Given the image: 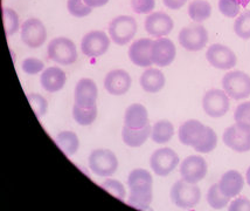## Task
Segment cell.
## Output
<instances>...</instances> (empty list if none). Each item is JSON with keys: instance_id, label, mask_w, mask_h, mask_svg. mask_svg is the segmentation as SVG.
<instances>
[{"instance_id": "obj_1", "label": "cell", "mask_w": 250, "mask_h": 211, "mask_svg": "<svg viewBox=\"0 0 250 211\" xmlns=\"http://www.w3.org/2000/svg\"><path fill=\"white\" fill-rule=\"evenodd\" d=\"M130 195L127 204L138 210H147L153 198L152 175L145 169H133L127 177Z\"/></svg>"}, {"instance_id": "obj_2", "label": "cell", "mask_w": 250, "mask_h": 211, "mask_svg": "<svg viewBox=\"0 0 250 211\" xmlns=\"http://www.w3.org/2000/svg\"><path fill=\"white\" fill-rule=\"evenodd\" d=\"M201 191L196 184L180 180L171 189V200L180 209H192L200 202Z\"/></svg>"}, {"instance_id": "obj_3", "label": "cell", "mask_w": 250, "mask_h": 211, "mask_svg": "<svg viewBox=\"0 0 250 211\" xmlns=\"http://www.w3.org/2000/svg\"><path fill=\"white\" fill-rule=\"evenodd\" d=\"M222 88L226 94L233 100H243L250 96V75L234 70L223 76Z\"/></svg>"}, {"instance_id": "obj_4", "label": "cell", "mask_w": 250, "mask_h": 211, "mask_svg": "<svg viewBox=\"0 0 250 211\" xmlns=\"http://www.w3.org/2000/svg\"><path fill=\"white\" fill-rule=\"evenodd\" d=\"M47 54L52 61L59 65L74 64L77 60V49L75 44L68 38H55L50 41L47 48Z\"/></svg>"}, {"instance_id": "obj_5", "label": "cell", "mask_w": 250, "mask_h": 211, "mask_svg": "<svg viewBox=\"0 0 250 211\" xmlns=\"http://www.w3.org/2000/svg\"><path fill=\"white\" fill-rule=\"evenodd\" d=\"M223 142L236 153L250 151V124L236 122L223 133Z\"/></svg>"}, {"instance_id": "obj_6", "label": "cell", "mask_w": 250, "mask_h": 211, "mask_svg": "<svg viewBox=\"0 0 250 211\" xmlns=\"http://www.w3.org/2000/svg\"><path fill=\"white\" fill-rule=\"evenodd\" d=\"M89 168L95 175L110 177L118 168V160L111 150L96 149L89 155Z\"/></svg>"}, {"instance_id": "obj_7", "label": "cell", "mask_w": 250, "mask_h": 211, "mask_svg": "<svg viewBox=\"0 0 250 211\" xmlns=\"http://www.w3.org/2000/svg\"><path fill=\"white\" fill-rule=\"evenodd\" d=\"M109 34L116 45L129 44L137 33V23L130 16L116 17L109 23Z\"/></svg>"}, {"instance_id": "obj_8", "label": "cell", "mask_w": 250, "mask_h": 211, "mask_svg": "<svg viewBox=\"0 0 250 211\" xmlns=\"http://www.w3.org/2000/svg\"><path fill=\"white\" fill-rule=\"evenodd\" d=\"M179 164V156L171 148H160L151 155L150 165L158 176L165 177Z\"/></svg>"}, {"instance_id": "obj_9", "label": "cell", "mask_w": 250, "mask_h": 211, "mask_svg": "<svg viewBox=\"0 0 250 211\" xmlns=\"http://www.w3.org/2000/svg\"><path fill=\"white\" fill-rule=\"evenodd\" d=\"M179 43L189 52H199L208 43V32L202 25H190L180 31Z\"/></svg>"}, {"instance_id": "obj_10", "label": "cell", "mask_w": 250, "mask_h": 211, "mask_svg": "<svg viewBox=\"0 0 250 211\" xmlns=\"http://www.w3.org/2000/svg\"><path fill=\"white\" fill-rule=\"evenodd\" d=\"M229 96L221 89H210L202 99V108L208 117H221L229 111Z\"/></svg>"}, {"instance_id": "obj_11", "label": "cell", "mask_w": 250, "mask_h": 211, "mask_svg": "<svg viewBox=\"0 0 250 211\" xmlns=\"http://www.w3.org/2000/svg\"><path fill=\"white\" fill-rule=\"evenodd\" d=\"M21 40L29 48H39L47 40V29L37 18H29L21 25Z\"/></svg>"}, {"instance_id": "obj_12", "label": "cell", "mask_w": 250, "mask_h": 211, "mask_svg": "<svg viewBox=\"0 0 250 211\" xmlns=\"http://www.w3.org/2000/svg\"><path fill=\"white\" fill-rule=\"evenodd\" d=\"M110 47V38L103 31H91L82 38L81 50L89 58L103 55Z\"/></svg>"}, {"instance_id": "obj_13", "label": "cell", "mask_w": 250, "mask_h": 211, "mask_svg": "<svg viewBox=\"0 0 250 211\" xmlns=\"http://www.w3.org/2000/svg\"><path fill=\"white\" fill-rule=\"evenodd\" d=\"M208 62L218 70H231L236 66V54L229 47L221 44H214L206 52Z\"/></svg>"}, {"instance_id": "obj_14", "label": "cell", "mask_w": 250, "mask_h": 211, "mask_svg": "<svg viewBox=\"0 0 250 211\" xmlns=\"http://www.w3.org/2000/svg\"><path fill=\"white\" fill-rule=\"evenodd\" d=\"M181 178L186 182L196 184L207 175V163L204 157L199 155L188 156L180 164Z\"/></svg>"}, {"instance_id": "obj_15", "label": "cell", "mask_w": 250, "mask_h": 211, "mask_svg": "<svg viewBox=\"0 0 250 211\" xmlns=\"http://www.w3.org/2000/svg\"><path fill=\"white\" fill-rule=\"evenodd\" d=\"M145 31L152 37L163 38L168 35L174 27V23L172 18L165 12H154L147 16L144 23Z\"/></svg>"}, {"instance_id": "obj_16", "label": "cell", "mask_w": 250, "mask_h": 211, "mask_svg": "<svg viewBox=\"0 0 250 211\" xmlns=\"http://www.w3.org/2000/svg\"><path fill=\"white\" fill-rule=\"evenodd\" d=\"M175 55L177 49L173 41L168 38H158L157 40H153L151 56L154 65L159 67H167L174 61Z\"/></svg>"}, {"instance_id": "obj_17", "label": "cell", "mask_w": 250, "mask_h": 211, "mask_svg": "<svg viewBox=\"0 0 250 211\" xmlns=\"http://www.w3.org/2000/svg\"><path fill=\"white\" fill-rule=\"evenodd\" d=\"M153 40L150 38H143V39L136 40L129 48V58L136 66L148 68L152 66V56H151V49H152Z\"/></svg>"}, {"instance_id": "obj_18", "label": "cell", "mask_w": 250, "mask_h": 211, "mask_svg": "<svg viewBox=\"0 0 250 211\" xmlns=\"http://www.w3.org/2000/svg\"><path fill=\"white\" fill-rule=\"evenodd\" d=\"M132 84L130 74L124 70H114L106 74L104 79V87L109 94L120 96L129 92Z\"/></svg>"}, {"instance_id": "obj_19", "label": "cell", "mask_w": 250, "mask_h": 211, "mask_svg": "<svg viewBox=\"0 0 250 211\" xmlns=\"http://www.w3.org/2000/svg\"><path fill=\"white\" fill-rule=\"evenodd\" d=\"M205 132H206V126H204L200 121L188 120L181 124L178 136H179V141L184 145L194 148L200 143Z\"/></svg>"}, {"instance_id": "obj_20", "label": "cell", "mask_w": 250, "mask_h": 211, "mask_svg": "<svg viewBox=\"0 0 250 211\" xmlns=\"http://www.w3.org/2000/svg\"><path fill=\"white\" fill-rule=\"evenodd\" d=\"M98 96V89L94 80L84 78L77 82L74 93V100L76 105L81 107H93L96 105Z\"/></svg>"}, {"instance_id": "obj_21", "label": "cell", "mask_w": 250, "mask_h": 211, "mask_svg": "<svg viewBox=\"0 0 250 211\" xmlns=\"http://www.w3.org/2000/svg\"><path fill=\"white\" fill-rule=\"evenodd\" d=\"M245 187V178L236 170H229L222 175L219 182V188L227 197H236Z\"/></svg>"}, {"instance_id": "obj_22", "label": "cell", "mask_w": 250, "mask_h": 211, "mask_svg": "<svg viewBox=\"0 0 250 211\" xmlns=\"http://www.w3.org/2000/svg\"><path fill=\"white\" fill-rule=\"evenodd\" d=\"M41 86L48 93H56L64 87L67 75L60 67H48L41 74Z\"/></svg>"}, {"instance_id": "obj_23", "label": "cell", "mask_w": 250, "mask_h": 211, "mask_svg": "<svg viewBox=\"0 0 250 211\" xmlns=\"http://www.w3.org/2000/svg\"><path fill=\"white\" fill-rule=\"evenodd\" d=\"M124 124L130 128H144L148 124V113L145 106L141 103H133L125 111Z\"/></svg>"}, {"instance_id": "obj_24", "label": "cell", "mask_w": 250, "mask_h": 211, "mask_svg": "<svg viewBox=\"0 0 250 211\" xmlns=\"http://www.w3.org/2000/svg\"><path fill=\"white\" fill-rule=\"evenodd\" d=\"M141 86L146 93H158L164 88L166 84L165 75L162 70L157 68H147L141 76Z\"/></svg>"}, {"instance_id": "obj_25", "label": "cell", "mask_w": 250, "mask_h": 211, "mask_svg": "<svg viewBox=\"0 0 250 211\" xmlns=\"http://www.w3.org/2000/svg\"><path fill=\"white\" fill-rule=\"evenodd\" d=\"M151 129H152V127L150 126V123L146 127L139 128V129L130 128L124 124L123 129H122V139H123L124 143L129 145V147L138 148L144 144L147 141V139L150 138Z\"/></svg>"}, {"instance_id": "obj_26", "label": "cell", "mask_w": 250, "mask_h": 211, "mask_svg": "<svg viewBox=\"0 0 250 211\" xmlns=\"http://www.w3.org/2000/svg\"><path fill=\"white\" fill-rule=\"evenodd\" d=\"M55 142L58 147L63 151L67 156H73L79 150L80 141L75 133L64 130L59 133L55 138Z\"/></svg>"}, {"instance_id": "obj_27", "label": "cell", "mask_w": 250, "mask_h": 211, "mask_svg": "<svg viewBox=\"0 0 250 211\" xmlns=\"http://www.w3.org/2000/svg\"><path fill=\"white\" fill-rule=\"evenodd\" d=\"M174 135V127L169 121L162 120L153 124L151 129V140L158 144L167 143Z\"/></svg>"}, {"instance_id": "obj_28", "label": "cell", "mask_w": 250, "mask_h": 211, "mask_svg": "<svg viewBox=\"0 0 250 211\" xmlns=\"http://www.w3.org/2000/svg\"><path fill=\"white\" fill-rule=\"evenodd\" d=\"M212 14V5L207 0H193L188 5V16L193 22L201 23L209 19Z\"/></svg>"}, {"instance_id": "obj_29", "label": "cell", "mask_w": 250, "mask_h": 211, "mask_svg": "<svg viewBox=\"0 0 250 211\" xmlns=\"http://www.w3.org/2000/svg\"><path fill=\"white\" fill-rule=\"evenodd\" d=\"M73 117L80 126H90L97 117V107L95 105L85 108L75 103L73 107Z\"/></svg>"}, {"instance_id": "obj_30", "label": "cell", "mask_w": 250, "mask_h": 211, "mask_svg": "<svg viewBox=\"0 0 250 211\" xmlns=\"http://www.w3.org/2000/svg\"><path fill=\"white\" fill-rule=\"evenodd\" d=\"M229 200L230 198L221 192V190L219 188V183L213 184L207 192V202L209 207L213 208V209H223V208L228 206Z\"/></svg>"}, {"instance_id": "obj_31", "label": "cell", "mask_w": 250, "mask_h": 211, "mask_svg": "<svg viewBox=\"0 0 250 211\" xmlns=\"http://www.w3.org/2000/svg\"><path fill=\"white\" fill-rule=\"evenodd\" d=\"M2 22L6 37H11L19 29V16L10 7H2Z\"/></svg>"}, {"instance_id": "obj_32", "label": "cell", "mask_w": 250, "mask_h": 211, "mask_svg": "<svg viewBox=\"0 0 250 211\" xmlns=\"http://www.w3.org/2000/svg\"><path fill=\"white\" fill-rule=\"evenodd\" d=\"M216 144H218V135L212 128L206 127L204 138H202L200 143L194 147V150L201 154H208L215 149Z\"/></svg>"}, {"instance_id": "obj_33", "label": "cell", "mask_w": 250, "mask_h": 211, "mask_svg": "<svg viewBox=\"0 0 250 211\" xmlns=\"http://www.w3.org/2000/svg\"><path fill=\"white\" fill-rule=\"evenodd\" d=\"M234 31L243 40L250 39V11H245L234 23Z\"/></svg>"}, {"instance_id": "obj_34", "label": "cell", "mask_w": 250, "mask_h": 211, "mask_svg": "<svg viewBox=\"0 0 250 211\" xmlns=\"http://www.w3.org/2000/svg\"><path fill=\"white\" fill-rule=\"evenodd\" d=\"M27 100L38 118L42 117L47 114V111H48V103H47V100L44 99L42 95L31 93L27 95Z\"/></svg>"}, {"instance_id": "obj_35", "label": "cell", "mask_w": 250, "mask_h": 211, "mask_svg": "<svg viewBox=\"0 0 250 211\" xmlns=\"http://www.w3.org/2000/svg\"><path fill=\"white\" fill-rule=\"evenodd\" d=\"M67 8L71 16L76 18L87 17L93 12V7L85 4L84 0H68Z\"/></svg>"}, {"instance_id": "obj_36", "label": "cell", "mask_w": 250, "mask_h": 211, "mask_svg": "<svg viewBox=\"0 0 250 211\" xmlns=\"http://www.w3.org/2000/svg\"><path fill=\"white\" fill-rule=\"evenodd\" d=\"M101 187H102L105 191H108L109 194H111L114 197L118 198V200L121 201H124L125 196H126V191H125L124 186L117 180H111V178H110V180L104 181V182L101 184Z\"/></svg>"}, {"instance_id": "obj_37", "label": "cell", "mask_w": 250, "mask_h": 211, "mask_svg": "<svg viewBox=\"0 0 250 211\" xmlns=\"http://www.w3.org/2000/svg\"><path fill=\"white\" fill-rule=\"evenodd\" d=\"M240 7L241 5L237 0H219V11L227 18L239 16Z\"/></svg>"}, {"instance_id": "obj_38", "label": "cell", "mask_w": 250, "mask_h": 211, "mask_svg": "<svg viewBox=\"0 0 250 211\" xmlns=\"http://www.w3.org/2000/svg\"><path fill=\"white\" fill-rule=\"evenodd\" d=\"M44 70V64L37 58H27L22 61V70L28 75H35Z\"/></svg>"}, {"instance_id": "obj_39", "label": "cell", "mask_w": 250, "mask_h": 211, "mask_svg": "<svg viewBox=\"0 0 250 211\" xmlns=\"http://www.w3.org/2000/svg\"><path fill=\"white\" fill-rule=\"evenodd\" d=\"M156 7V0H131V8L137 14L151 13Z\"/></svg>"}, {"instance_id": "obj_40", "label": "cell", "mask_w": 250, "mask_h": 211, "mask_svg": "<svg viewBox=\"0 0 250 211\" xmlns=\"http://www.w3.org/2000/svg\"><path fill=\"white\" fill-rule=\"evenodd\" d=\"M234 118L236 122H245L250 124V102H243L235 109Z\"/></svg>"}, {"instance_id": "obj_41", "label": "cell", "mask_w": 250, "mask_h": 211, "mask_svg": "<svg viewBox=\"0 0 250 211\" xmlns=\"http://www.w3.org/2000/svg\"><path fill=\"white\" fill-rule=\"evenodd\" d=\"M229 211H241V210H249L250 211V201L247 197H239L234 200L229 204Z\"/></svg>"}, {"instance_id": "obj_42", "label": "cell", "mask_w": 250, "mask_h": 211, "mask_svg": "<svg viewBox=\"0 0 250 211\" xmlns=\"http://www.w3.org/2000/svg\"><path fill=\"white\" fill-rule=\"evenodd\" d=\"M164 5L171 10H180L185 5V0H163Z\"/></svg>"}, {"instance_id": "obj_43", "label": "cell", "mask_w": 250, "mask_h": 211, "mask_svg": "<svg viewBox=\"0 0 250 211\" xmlns=\"http://www.w3.org/2000/svg\"><path fill=\"white\" fill-rule=\"evenodd\" d=\"M85 4L90 7L96 8V7H101V6L106 5L109 2V0H84Z\"/></svg>"}, {"instance_id": "obj_44", "label": "cell", "mask_w": 250, "mask_h": 211, "mask_svg": "<svg viewBox=\"0 0 250 211\" xmlns=\"http://www.w3.org/2000/svg\"><path fill=\"white\" fill-rule=\"evenodd\" d=\"M237 1L240 2V5L242 6V7H247V6H248V4L250 2V0H237Z\"/></svg>"}, {"instance_id": "obj_45", "label": "cell", "mask_w": 250, "mask_h": 211, "mask_svg": "<svg viewBox=\"0 0 250 211\" xmlns=\"http://www.w3.org/2000/svg\"><path fill=\"white\" fill-rule=\"evenodd\" d=\"M246 180H247V183L249 184L250 187V167L248 168V170H247V174H246Z\"/></svg>"}, {"instance_id": "obj_46", "label": "cell", "mask_w": 250, "mask_h": 211, "mask_svg": "<svg viewBox=\"0 0 250 211\" xmlns=\"http://www.w3.org/2000/svg\"><path fill=\"white\" fill-rule=\"evenodd\" d=\"M185 1H187V0H185Z\"/></svg>"}]
</instances>
